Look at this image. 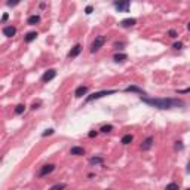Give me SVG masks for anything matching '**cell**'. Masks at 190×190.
<instances>
[{
    "label": "cell",
    "instance_id": "27",
    "mask_svg": "<svg viewBox=\"0 0 190 190\" xmlns=\"http://www.w3.org/2000/svg\"><path fill=\"white\" fill-rule=\"evenodd\" d=\"M88 137H89V138H94V137H97V131H91L89 134H88Z\"/></svg>",
    "mask_w": 190,
    "mask_h": 190
},
{
    "label": "cell",
    "instance_id": "15",
    "mask_svg": "<svg viewBox=\"0 0 190 190\" xmlns=\"http://www.w3.org/2000/svg\"><path fill=\"white\" fill-rule=\"evenodd\" d=\"M39 23H40L39 15H31V17H28V19H27L28 25H36V24H39Z\"/></svg>",
    "mask_w": 190,
    "mask_h": 190
},
{
    "label": "cell",
    "instance_id": "21",
    "mask_svg": "<svg viewBox=\"0 0 190 190\" xmlns=\"http://www.w3.org/2000/svg\"><path fill=\"white\" fill-rule=\"evenodd\" d=\"M110 131H113V125H104V126L101 128V132H104V134L110 132Z\"/></svg>",
    "mask_w": 190,
    "mask_h": 190
},
{
    "label": "cell",
    "instance_id": "4",
    "mask_svg": "<svg viewBox=\"0 0 190 190\" xmlns=\"http://www.w3.org/2000/svg\"><path fill=\"white\" fill-rule=\"evenodd\" d=\"M54 169H55V165L54 163H48L45 166H42V169H40V172H39V177H45L48 174L54 172Z\"/></svg>",
    "mask_w": 190,
    "mask_h": 190
},
{
    "label": "cell",
    "instance_id": "9",
    "mask_svg": "<svg viewBox=\"0 0 190 190\" xmlns=\"http://www.w3.org/2000/svg\"><path fill=\"white\" fill-rule=\"evenodd\" d=\"M137 24V19L135 18H128V19H123V21H120V27L126 28V27H132V25H135Z\"/></svg>",
    "mask_w": 190,
    "mask_h": 190
},
{
    "label": "cell",
    "instance_id": "26",
    "mask_svg": "<svg viewBox=\"0 0 190 190\" xmlns=\"http://www.w3.org/2000/svg\"><path fill=\"white\" fill-rule=\"evenodd\" d=\"M190 92V88H186V89H180L178 94H189Z\"/></svg>",
    "mask_w": 190,
    "mask_h": 190
},
{
    "label": "cell",
    "instance_id": "33",
    "mask_svg": "<svg viewBox=\"0 0 190 190\" xmlns=\"http://www.w3.org/2000/svg\"><path fill=\"white\" fill-rule=\"evenodd\" d=\"M187 28H189V31H190V23H189V24H187Z\"/></svg>",
    "mask_w": 190,
    "mask_h": 190
},
{
    "label": "cell",
    "instance_id": "20",
    "mask_svg": "<svg viewBox=\"0 0 190 190\" xmlns=\"http://www.w3.org/2000/svg\"><path fill=\"white\" fill-rule=\"evenodd\" d=\"M67 187V184H64V183H60V184H55V186H52L49 190H64Z\"/></svg>",
    "mask_w": 190,
    "mask_h": 190
},
{
    "label": "cell",
    "instance_id": "25",
    "mask_svg": "<svg viewBox=\"0 0 190 190\" xmlns=\"http://www.w3.org/2000/svg\"><path fill=\"white\" fill-rule=\"evenodd\" d=\"M172 48L174 49H181V48H183V43H181V42H177V43L172 45Z\"/></svg>",
    "mask_w": 190,
    "mask_h": 190
},
{
    "label": "cell",
    "instance_id": "17",
    "mask_svg": "<svg viewBox=\"0 0 190 190\" xmlns=\"http://www.w3.org/2000/svg\"><path fill=\"white\" fill-rule=\"evenodd\" d=\"M126 58H128L126 54H116V55H114V61H116V62H123V61H126Z\"/></svg>",
    "mask_w": 190,
    "mask_h": 190
},
{
    "label": "cell",
    "instance_id": "34",
    "mask_svg": "<svg viewBox=\"0 0 190 190\" xmlns=\"http://www.w3.org/2000/svg\"><path fill=\"white\" fill-rule=\"evenodd\" d=\"M186 190H190V189H186Z\"/></svg>",
    "mask_w": 190,
    "mask_h": 190
},
{
    "label": "cell",
    "instance_id": "23",
    "mask_svg": "<svg viewBox=\"0 0 190 190\" xmlns=\"http://www.w3.org/2000/svg\"><path fill=\"white\" fill-rule=\"evenodd\" d=\"M168 34H169V37H172V39H175V37H177V36H178V34H177V31H175V30H169V31H168Z\"/></svg>",
    "mask_w": 190,
    "mask_h": 190
},
{
    "label": "cell",
    "instance_id": "22",
    "mask_svg": "<svg viewBox=\"0 0 190 190\" xmlns=\"http://www.w3.org/2000/svg\"><path fill=\"white\" fill-rule=\"evenodd\" d=\"M165 190H178V184L177 183H169Z\"/></svg>",
    "mask_w": 190,
    "mask_h": 190
},
{
    "label": "cell",
    "instance_id": "29",
    "mask_svg": "<svg viewBox=\"0 0 190 190\" xmlns=\"http://www.w3.org/2000/svg\"><path fill=\"white\" fill-rule=\"evenodd\" d=\"M175 149H183V144H181V141H177V144H175Z\"/></svg>",
    "mask_w": 190,
    "mask_h": 190
},
{
    "label": "cell",
    "instance_id": "16",
    "mask_svg": "<svg viewBox=\"0 0 190 190\" xmlns=\"http://www.w3.org/2000/svg\"><path fill=\"white\" fill-rule=\"evenodd\" d=\"M132 140H134V137H132L131 134H126V135H123V137H122L120 143H122L123 145H128V144H131V143H132Z\"/></svg>",
    "mask_w": 190,
    "mask_h": 190
},
{
    "label": "cell",
    "instance_id": "24",
    "mask_svg": "<svg viewBox=\"0 0 190 190\" xmlns=\"http://www.w3.org/2000/svg\"><path fill=\"white\" fill-rule=\"evenodd\" d=\"M54 134V129H46L45 132L42 134V137H48V135H52Z\"/></svg>",
    "mask_w": 190,
    "mask_h": 190
},
{
    "label": "cell",
    "instance_id": "30",
    "mask_svg": "<svg viewBox=\"0 0 190 190\" xmlns=\"http://www.w3.org/2000/svg\"><path fill=\"white\" fill-rule=\"evenodd\" d=\"M8 18H9V15H8V13H5V15H3V18H2V24L6 23V21H8Z\"/></svg>",
    "mask_w": 190,
    "mask_h": 190
},
{
    "label": "cell",
    "instance_id": "32",
    "mask_svg": "<svg viewBox=\"0 0 190 190\" xmlns=\"http://www.w3.org/2000/svg\"><path fill=\"white\" fill-rule=\"evenodd\" d=\"M114 46H116V48H118V49H122V43H116V45H114Z\"/></svg>",
    "mask_w": 190,
    "mask_h": 190
},
{
    "label": "cell",
    "instance_id": "6",
    "mask_svg": "<svg viewBox=\"0 0 190 190\" xmlns=\"http://www.w3.org/2000/svg\"><path fill=\"white\" fill-rule=\"evenodd\" d=\"M56 76V71L54 70V68H50V70H48V71H45V74L42 76V80L45 82V83H48V82H50L52 79Z\"/></svg>",
    "mask_w": 190,
    "mask_h": 190
},
{
    "label": "cell",
    "instance_id": "11",
    "mask_svg": "<svg viewBox=\"0 0 190 190\" xmlns=\"http://www.w3.org/2000/svg\"><path fill=\"white\" fill-rule=\"evenodd\" d=\"M70 155H74V156H82L85 155V149L83 147H79V145H74L70 149Z\"/></svg>",
    "mask_w": 190,
    "mask_h": 190
},
{
    "label": "cell",
    "instance_id": "7",
    "mask_svg": "<svg viewBox=\"0 0 190 190\" xmlns=\"http://www.w3.org/2000/svg\"><path fill=\"white\" fill-rule=\"evenodd\" d=\"M86 94H88V86H83V85L77 86L76 91H74V97H76V98H80V97H83V95H86Z\"/></svg>",
    "mask_w": 190,
    "mask_h": 190
},
{
    "label": "cell",
    "instance_id": "3",
    "mask_svg": "<svg viewBox=\"0 0 190 190\" xmlns=\"http://www.w3.org/2000/svg\"><path fill=\"white\" fill-rule=\"evenodd\" d=\"M104 43H106V37H104V36H98V37H95V40L92 42V45H91V52L94 54V52H97V50H100Z\"/></svg>",
    "mask_w": 190,
    "mask_h": 190
},
{
    "label": "cell",
    "instance_id": "19",
    "mask_svg": "<svg viewBox=\"0 0 190 190\" xmlns=\"http://www.w3.org/2000/svg\"><path fill=\"white\" fill-rule=\"evenodd\" d=\"M24 112H25V106H24V104H18V106L15 107V113H17V114H23Z\"/></svg>",
    "mask_w": 190,
    "mask_h": 190
},
{
    "label": "cell",
    "instance_id": "1",
    "mask_svg": "<svg viewBox=\"0 0 190 190\" xmlns=\"http://www.w3.org/2000/svg\"><path fill=\"white\" fill-rule=\"evenodd\" d=\"M141 101L151 107L161 108V110H166L171 107H178L184 104L181 100H175V98H145V97H141Z\"/></svg>",
    "mask_w": 190,
    "mask_h": 190
},
{
    "label": "cell",
    "instance_id": "13",
    "mask_svg": "<svg viewBox=\"0 0 190 190\" xmlns=\"http://www.w3.org/2000/svg\"><path fill=\"white\" fill-rule=\"evenodd\" d=\"M125 92H137V94H141V95H145V92L141 88L135 86V85H131V86H126L125 88Z\"/></svg>",
    "mask_w": 190,
    "mask_h": 190
},
{
    "label": "cell",
    "instance_id": "10",
    "mask_svg": "<svg viewBox=\"0 0 190 190\" xmlns=\"http://www.w3.org/2000/svg\"><path fill=\"white\" fill-rule=\"evenodd\" d=\"M17 33V28L12 27V25H8V27H3V34H5L6 37H12V36H15Z\"/></svg>",
    "mask_w": 190,
    "mask_h": 190
},
{
    "label": "cell",
    "instance_id": "2",
    "mask_svg": "<svg viewBox=\"0 0 190 190\" xmlns=\"http://www.w3.org/2000/svg\"><path fill=\"white\" fill-rule=\"evenodd\" d=\"M116 91L114 89H108V91H100V92H94L92 95H88L86 97V101L85 103H91V101H95V100H100L103 97H106V95H112L114 94Z\"/></svg>",
    "mask_w": 190,
    "mask_h": 190
},
{
    "label": "cell",
    "instance_id": "8",
    "mask_svg": "<svg viewBox=\"0 0 190 190\" xmlns=\"http://www.w3.org/2000/svg\"><path fill=\"white\" fill-rule=\"evenodd\" d=\"M153 137H147L144 141H143V144H141V149L144 151H147V150H150L151 149V145H153Z\"/></svg>",
    "mask_w": 190,
    "mask_h": 190
},
{
    "label": "cell",
    "instance_id": "18",
    "mask_svg": "<svg viewBox=\"0 0 190 190\" xmlns=\"http://www.w3.org/2000/svg\"><path fill=\"white\" fill-rule=\"evenodd\" d=\"M103 157H91L89 159V163L91 165H98V163H103Z\"/></svg>",
    "mask_w": 190,
    "mask_h": 190
},
{
    "label": "cell",
    "instance_id": "31",
    "mask_svg": "<svg viewBox=\"0 0 190 190\" xmlns=\"http://www.w3.org/2000/svg\"><path fill=\"white\" fill-rule=\"evenodd\" d=\"M186 171H187V174H190V161H189V163H187V168H186Z\"/></svg>",
    "mask_w": 190,
    "mask_h": 190
},
{
    "label": "cell",
    "instance_id": "12",
    "mask_svg": "<svg viewBox=\"0 0 190 190\" xmlns=\"http://www.w3.org/2000/svg\"><path fill=\"white\" fill-rule=\"evenodd\" d=\"M80 52H82V46H80V45H76V46H73V48H71V50L68 52L67 56H68V58H74V56H77Z\"/></svg>",
    "mask_w": 190,
    "mask_h": 190
},
{
    "label": "cell",
    "instance_id": "28",
    "mask_svg": "<svg viewBox=\"0 0 190 190\" xmlns=\"http://www.w3.org/2000/svg\"><path fill=\"white\" fill-rule=\"evenodd\" d=\"M85 12L89 15V13H92V6H86V9H85Z\"/></svg>",
    "mask_w": 190,
    "mask_h": 190
},
{
    "label": "cell",
    "instance_id": "5",
    "mask_svg": "<svg viewBox=\"0 0 190 190\" xmlns=\"http://www.w3.org/2000/svg\"><path fill=\"white\" fill-rule=\"evenodd\" d=\"M129 5H131L129 2H114V8H116L119 12H128Z\"/></svg>",
    "mask_w": 190,
    "mask_h": 190
},
{
    "label": "cell",
    "instance_id": "14",
    "mask_svg": "<svg viewBox=\"0 0 190 190\" xmlns=\"http://www.w3.org/2000/svg\"><path fill=\"white\" fill-rule=\"evenodd\" d=\"M39 34L36 33V31H30V33L25 34V37H24V42L25 43H30V42H33V40H36V37H37Z\"/></svg>",
    "mask_w": 190,
    "mask_h": 190
}]
</instances>
